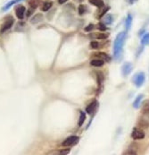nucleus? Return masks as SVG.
<instances>
[{
    "label": "nucleus",
    "mask_w": 149,
    "mask_h": 155,
    "mask_svg": "<svg viewBox=\"0 0 149 155\" xmlns=\"http://www.w3.org/2000/svg\"><path fill=\"white\" fill-rule=\"evenodd\" d=\"M97 106H98V102H97L96 100L92 101V102L87 107V108H86L87 113H89V114H92V113L95 111V110H96V108H97Z\"/></svg>",
    "instance_id": "obj_8"
},
{
    "label": "nucleus",
    "mask_w": 149,
    "mask_h": 155,
    "mask_svg": "<svg viewBox=\"0 0 149 155\" xmlns=\"http://www.w3.org/2000/svg\"><path fill=\"white\" fill-rule=\"evenodd\" d=\"M89 2L90 3V4H92L93 6H96V7H103L104 6V1L103 0H89Z\"/></svg>",
    "instance_id": "obj_13"
},
{
    "label": "nucleus",
    "mask_w": 149,
    "mask_h": 155,
    "mask_svg": "<svg viewBox=\"0 0 149 155\" xmlns=\"http://www.w3.org/2000/svg\"><path fill=\"white\" fill-rule=\"evenodd\" d=\"M145 73H143V72H139V73L136 74L132 79L134 84L137 87H141L143 85V83H145Z\"/></svg>",
    "instance_id": "obj_2"
},
{
    "label": "nucleus",
    "mask_w": 149,
    "mask_h": 155,
    "mask_svg": "<svg viewBox=\"0 0 149 155\" xmlns=\"http://www.w3.org/2000/svg\"><path fill=\"white\" fill-rule=\"evenodd\" d=\"M95 57H97L99 59H102L104 61H106V62H109L111 60V58L109 57V56L107 54H105L104 52H99V53H96L94 55Z\"/></svg>",
    "instance_id": "obj_10"
},
{
    "label": "nucleus",
    "mask_w": 149,
    "mask_h": 155,
    "mask_svg": "<svg viewBox=\"0 0 149 155\" xmlns=\"http://www.w3.org/2000/svg\"><path fill=\"white\" fill-rule=\"evenodd\" d=\"M94 29V24H89L86 28H85V31L86 32H90Z\"/></svg>",
    "instance_id": "obj_27"
},
{
    "label": "nucleus",
    "mask_w": 149,
    "mask_h": 155,
    "mask_svg": "<svg viewBox=\"0 0 149 155\" xmlns=\"http://www.w3.org/2000/svg\"><path fill=\"white\" fill-rule=\"evenodd\" d=\"M97 29L100 30V31H105L106 29H107V27L105 26L104 24H98V25H97Z\"/></svg>",
    "instance_id": "obj_24"
},
{
    "label": "nucleus",
    "mask_w": 149,
    "mask_h": 155,
    "mask_svg": "<svg viewBox=\"0 0 149 155\" xmlns=\"http://www.w3.org/2000/svg\"><path fill=\"white\" fill-rule=\"evenodd\" d=\"M136 153H137V151H131V149H130L129 151H127L125 152V154H136Z\"/></svg>",
    "instance_id": "obj_28"
},
{
    "label": "nucleus",
    "mask_w": 149,
    "mask_h": 155,
    "mask_svg": "<svg viewBox=\"0 0 149 155\" xmlns=\"http://www.w3.org/2000/svg\"><path fill=\"white\" fill-rule=\"evenodd\" d=\"M24 14H25V7L23 6H19L18 7H16L15 9V14L17 16L18 19L23 20L24 17Z\"/></svg>",
    "instance_id": "obj_7"
},
{
    "label": "nucleus",
    "mask_w": 149,
    "mask_h": 155,
    "mask_svg": "<svg viewBox=\"0 0 149 155\" xmlns=\"http://www.w3.org/2000/svg\"><path fill=\"white\" fill-rule=\"evenodd\" d=\"M104 60L98 58V59H93V60H91L90 65H93V66H96V67H99V66H102L104 65Z\"/></svg>",
    "instance_id": "obj_16"
},
{
    "label": "nucleus",
    "mask_w": 149,
    "mask_h": 155,
    "mask_svg": "<svg viewBox=\"0 0 149 155\" xmlns=\"http://www.w3.org/2000/svg\"><path fill=\"white\" fill-rule=\"evenodd\" d=\"M78 141H79V137L75 136H70V137H68L67 139H65V141H63L62 145V146H72V145L77 144Z\"/></svg>",
    "instance_id": "obj_6"
},
{
    "label": "nucleus",
    "mask_w": 149,
    "mask_h": 155,
    "mask_svg": "<svg viewBox=\"0 0 149 155\" xmlns=\"http://www.w3.org/2000/svg\"><path fill=\"white\" fill-rule=\"evenodd\" d=\"M113 21H114V18L111 14H105L104 15V24H106V25L112 24Z\"/></svg>",
    "instance_id": "obj_12"
},
{
    "label": "nucleus",
    "mask_w": 149,
    "mask_h": 155,
    "mask_svg": "<svg viewBox=\"0 0 149 155\" xmlns=\"http://www.w3.org/2000/svg\"><path fill=\"white\" fill-rule=\"evenodd\" d=\"M52 6V3L51 2H45L43 5H42V7H41V10L43 12H48Z\"/></svg>",
    "instance_id": "obj_18"
},
{
    "label": "nucleus",
    "mask_w": 149,
    "mask_h": 155,
    "mask_svg": "<svg viewBox=\"0 0 149 155\" xmlns=\"http://www.w3.org/2000/svg\"><path fill=\"white\" fill-rule=\"evenodd\" d=\"M33 10H35V9H33V8H31V10H29V11L27 12V14H26V15H27V17H30V16H31V14H32V12H33Z\"/></svg>",
    "instance_id": "obj_29"
},
{
    "label": "nucleus",
    "mask_w": 149,
    "mask_h": 155,
    "mask_svg": "<svg viewBox=\"0 0 149 155\" xmlns=\"http://www.w3.org/2000/svg\"><path fill=\"white\" fill-rule=\"evenodd\" d=\"M13 23H14V20H13V18H12V17H9L6 22H5V24L2 25V27H1V30H0V33H4L5 32H6L7 30H9L12 26H13Z\"/></svg>",
    "instance_id": "obj_4"
},
{
    "label": "nucleus",
    "mask_w": 149,
    "mask_h": 155,
    "mask_svg": "<svg viewBox=\"0 0 149 155\" xmlns=\"http://www.w3.org/2000/svg\"><path fill=\"white\" fill-rule=\"evenodd\" d=\"M67 1H68V0H58V3L62 5V4H65V3H66Z\"/></svg>",
    "instance_id": "obj_30"
},
{
    "label": "nucleus",
    "mask_w": 149,
    "mask_h": 155,
    "mask_svg": "<svg viewBox=\"0 0 149 155\" xmlns=\"http://www.w3.org/2000/svg\"><path fill=\"white\" fill-rule=\"evenodd\" d=\"M142 113L148 114L149 113V100H145L142 104Z\"/></svg>",
    "instance_id": "obj_11"
},
{
    "label": "nucleus",
    "mask_w": 149,
    "mask_h": 155,
    "mask_svg": "<svg viewBox=\"0 0 149 155\" xmlns=\"http://www.w3.org/2000/svg\"><path fill=\"white\" fill-rule=\"evenodd\" d=\"M128 1L130 2V4H134L135 2H137L138 0H128Z\"/></svg>",
    "instance_id": "obj_31"
},
{
    "label": "nucleus",
    "mask_w": 149,
    "mask_h": 155,
    "mask_svg": "<svg viewBox=\"0 0 149 155\" xmlns=\"http://www.w3.org/2000/svg\"><path fill=\"white\" fill-rule=\"evenodd\" d=\"M96 39H106L108 37V34H105V33H99V34H96L95 36Z\"/></svg>",
    "instance_id": "obj_22"
},
{
    "label": "nucleus",
    "mask_w": 149,
    "mask_h": 155,
    "mask_svg": "<svg viewBox=\"0 0 149 155\" xmlns=\"http://www.w3.org/2000/svg\"><path fill=\"white\" fill-rule=\"evenodd\" d=\"M126 38H127L126 32H121L118 33L115 38V40L114 42V57L116 60H118L122 54V50L124 47Z\"/></svg>",
    "instance_id": "obj_1"
},
{
    "label": "nucleus",
    "mask_w": 149,
    "mask_h": 155,
    "mask_svg": "<svg viewBox=\"0 0 149 155\" xmlns=\"http://www.w3.org/2000/svg\"><path fill=\"white\" fill-rule=\"evenodd\" d=\"M133 69V66L131 65V63L130 62H126L123 65H122V67H121V74L124 77H127L128 75H129L131 71Z\"/></svg>",
    "instance_id": "obj_3"
},
{
    "label": "nucleus",
    "mask_w": 149,
    "mask_h": 155,
    "mask_svg": "<svg viewBox=\"0 0 149 155\" xmlns=\"http://www.w3.org/2000/svg\"><path fill=\"white\" fill-rule=\"evenodd\" d=\"M86 120V114L84 112H80V117H79V126H81L83 125V123Z\"/></svg>",
    "instance_id": "obj_21"
},
{
    "label": "nucleus",
    "mask_w": 149,
    "mask_h": 155,
    "mask_svg": "<svg viewBox=\"0 0 149 155\" xmlns=\"http://www.w3.org/2000/svg\"><path fill=\"white\" fill-rule=\"evenodd\" d=\"M131 137L134 140H141L145 137V133L138 128H134L132 133H131Z\"/></svg>",
    "instance_id": "obj_5"
},
{
    "label": "nucleus",
    "mask_w": 149,
    "mask_h": 155,
    "mask_svg": "<svg viewBox=\"0 0 149 155\" xmlns=\"http://www.w3.org/2000/svg\"><path fill=\"white\" fill-rule=\"evenodd\" d=\"M38 3H39L38 0H30V1H29V4H30L31 7L33 8V9H36L38 7Z\"/></svg>",
    "instance_id": "obj_20"
},
{
    "label": "nucleus",
    "mask_w": 149,
    "mask_h": 155,
    "mask_svg": "<svg viewBox=\"0 0 149 155\" xmlns=\"http://www.w3.org/2000/svg\"><path fill=\"white\" fill-rule=\"evenodd\" d=\"M79 13L80 15L84 14V13H85V6H84L83 5H80V6H79Z\"/></svg>",
    "instance_id": "obj_25"
},
{
    "label": "nucleus",
    "mask_w": 149,
    "mask_h": 155,
    "mask_svg": "<svg viewBox=\"0 0 149 155\" xmlns=\"http://www.w3.org/2000/svg\"><path fill=\"white\" fill-rule=\"evenodd\" d=\"M143 97H144V95H143V94H139L138 96H137V98L135 99V100H134V102H133V107H134L135 108H139V106H140V103H141V100H142Z\"/></svg>",
    "instance_id": "obj_14"
},
{
    "label": "nucleus",
    "mask_w": 149,
    "mask_h": 155,
    "mask_svg": "<svg viewBox=\"0 0 149 155\" xmlns=\"http://www.w3.org/2000/svg\"><path fill=\"white\" fill-rule=\"evenodd\" d=\"M132 15L131 14H129L127 15V18H126V21H125V29L126 31H130L131 28V25H132Z\"/></svg>",
    "instance_id": "obj_9"
},
{
    "label": "nucleus",
    "mask_w": 149,
    "mask_h": 155,
    "mask_svg": "<svg viewBox=\"0 0 149 155\" xmlns=\"http://www.w3.org/2000/svg\"><path fill=\"white\" fill-rule=\"evenodd\" d=\"M20 1H23V0H12V1L8 2L5 6L2 8V10H3V11H7L12 6H13L14 4H16V3H18V2H20Z\"/></svg>",
    "instance_id": "obj_17"
},
{
    "label": "nucleus",
    "mask_w": 149,
    "mask_h": 155,
    "mask_svg": "<svg viewBox=\"0 0 149 155\" xmlns=\"http://www.w3.org/2000/svg\"><path fill=\"white\" fill-rule=\"evenodd\" d=\"M90 47H91L92 49L96 50V49H98L99 44H98L97 41H91V42H90Z\"/></svg>",
    "instance_id": "obj_23"
},
{
    "label": "nucleus",
    "mask_w": 149,
    "mask_h": 155,
    "mask_svg": "<svg viewBox=\"0 0 149 155\" xmlns=\"http://www.w3.org/2000/svg\"><path fill=\"white\" fill-rule=\"evenodd\" d=\"M141 44L142 45H149V32L144 35L141 39Z\"/></svg>",
    "instance_id": "obj_19"
},
{
    "label": "nucleus",
    "mask_w": 149,
    "mask_h": 155,
    "mask_svg": "<svg viewBox=\"0 0 149 155\" xmlns=\"http://www.w3.org/2000/svg\"><path fill=\"white\" fill-rule=\"evenodd\" d=\"M109 9H110L109 7H105V8H104V10H103V11H102V12H101V13L99 14V16H98V17H99V18L103 17V16H104V14H106V12H107V11H108Z\"/></svg>",
    "instance_id": "obj_26"
},
{
    "label": "nucleus",
    "mask_w": 149,
    "mask_h": 155,
    "mask_svg": "<svg viewBox=\"0 0 149 155\" xmlns=\"http://www.w3.org/2000/svg\"><path fill=\"white\" fill-rule=\"evenodd\" d=\"M42 20H43V15L40 14H36V15L31 19V23L32 24H35L39 23V22H41Z\"/></svg>",
    "instance_id": "obj_15"
}]
</instances>
